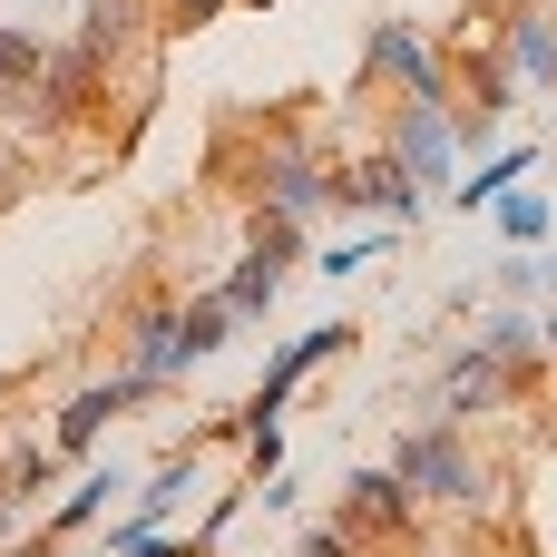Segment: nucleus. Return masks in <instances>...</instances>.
Returning a JSON list of instances; mask_svg holds the SVG:
<instances>
[{"label": "nucleus", "mask_w": 557, "mask_h": 557, "mask_svg": "<svg viewBox=\"0 0 557 557\" xmlns=\"http://www.w3.org/2000/svg\"><path fill=\"white\" fill-rule=\"evenodd\" d=\"M235 333H245V323L225 313V294H196V304H147V313H137V333H127V372H147V382L166 392V382H186L196 362H215Z\"/></svg>", "instance_id": "1"}, {"label": "nucleus", "mask_w": 557, "mask_h": 557, "mask_svg": "<svg viewBox=\"0 0 557 557\" xmlns=\"http://www.w3.org/2000/svg\"><path fill=\"white\" fill-rule=\"evenodd\" d=\"M392 470L411 480V499H421V509H490V470H480V450L460 441V421H431V431H401Z\"/></svg>", "instance_id": "2"}, {"label": "nucleus", "mask_w": 557, "mask_h": 557, "mask_svg": "<svg viewBox=\"0 0 557 557\" xmlns=\"http://www.w3.org/2000/svg\"><path fill=\"white\" fill-rule=\"evenodd\" d=\"M352 88H362V98H382V88H392V98H411V88H421V98H450V59H441V39H431L421 20L392 10V20H372Z\"/></svg>", "instance_id": "3"}, {"label": "nucleus", "mask_w": 557, "mask_h": 557, "mask_svg": "<svg viewBox=\"0 0 557 557\" xmlns=\"http://www.w3.org/2000/svg\"><path fill=\"white\" fill-rule=\"evenodd\" d=\"M294 264H304V225H294V215H274V206H255V225H245V255H235V274L215 284V294H225V313H235V323H264Z\"/></svg>", "instance_id": "4"}, {"label": "nucleus", "mask_w": 557, "mask_h": 557, "mask_svg": "<svg viewBox=\"0 0 557 557\" xmlns=\"http://www.w3.org/2000/svg\"><path fill=\"white\" fill-rule=\"evenodd\" d=\"M108 78H117V59L108 49H88L78 29L39 59V88H29V127H78L98 98H108Z\"/></svg>", "instance_id": "5"}, {"label": "nucleus", "mask_w": 557, "mask_h": 557, "mask_svg": "<svg viewBox=\"0 0 557 557\" xmlns=\"http://www.w3.org/2000/svg\"><path fill=\"white\" fill-rule=\"evenodd\" d=\"M382 147L421 176V196H441L450 176H460V127H450V98H392V117H382Z\"/></svg>", "instance_id": "6"}, {"label": "nucleus", "mask_w": 557, "mask_h": 557, "mask_svg": "<svg viewBox=\"0 0 557 557\" xmlns=\"http://www.w3.org/2000/svg\"><path fill=\"white\" fill-rule=\"evenodd\" d=\"M333 157L323 147H304V137H274L264 157H255V186H264V206L274 215H294V225H313V215H333Z\"/></svg>", "instance_id": "7"}, {"label": "nucleus", "mask_w": 557, "mask_h": 557, "mask_svg": "<svg viewBox=\"0 0 557 557\" xmlns=\"http://www.w3.org/2000/svg\"><path fill=\"white\" fill-rule=\"evenodd\" d=\"M137 401H157V382H147V372H108V382H78V392L59 401V421H49V450H59V460H98L108 421H117V411H137Z\"/></svg>", "instance_id": "8"}, {"label": "nucleus", "mask_w": 557, "mask_h": 557, "mask_svg": "<svg viewBox=\"0 0 557 557\" xmlns=\"http://www.w3.org/2000/svg\"><path fill=\"white\" fill-rule=\"evenodd\" d=\"M421 519H431V509L411 499V480H401L392 460L343 480V529H352L362 548H372V539H382V548H401V539H421Z\"/></svg>", "instance_id": "9"}, {"label": "nucleus", "mask_w": 557, "mask_h": 557, "mask_svg": "<svg viewBox=\"0 0 557 557\" xmlns=\"http://www.w3.org/2000/svg\"><path fill=\"white\" fill-rule=\"evenodd\" d=\"M333 206H343V215H382V225H421L431 196H421V176H411L392 147H372V157H352V166L333 176Z\"/></svg>", "instance_id": "10"}, {"label": "nucleus", "mask_w": 557, "mask_h": 557, "mask_svg": "<svg viewBox=\"0 0 557 557\" xmlns=\"http://www.w3.org/2000/svg\"><path fill=\"white\" fill-rule=\"evenodd\" d=\"M509 401H519V372H509V362H490V352H460V362H450V382H441V421H460V431H470V421H490V411H509Z\"/></svg>", "instance_id": "11"}, {"label": "nucleus", "mask_w": 557, "mask_h": 557, "mask_svg": "<svg viewBox=\"0 0 557 557\" xmlns=\"http://www.w3.org/2000/svg\"><path fill=\"white\" fill-rule=\"evenodd\" d=\"M499 59H509V78H529V88L557 98V10H519L499 29Z\"/></svg>", "instance_id": "12"}, {"label": "nucleus", "mask_w": 557, "mask_h": 557, "mask_svg": "<svg viewBox=\"0 0 557 557\" xmlns=\"http://www.w3.org/2000/svg\"><path fill=\"white\" fill-rule=\"evenodd\" d=\"M117 490H127V470H117V460H88V470H78V480L49 499V519H39V529H49V539H78V529H88V519H98Z\"/></svg>", "instance_id": "13"}, {"label": "nucleus", "mask_w": 557, "mask_h": 557, "mask_svg": "<svg viewBox=\"0 0 557 557\" xmlns=\"http://www.w3.org/2000/svg\"><path fill=\"white\" fill-rule=\"evenodd\" d=\"M49 490H59V450H39V441L10 450L0 460V539H20V509H39Z\"/></svg>", "instance_id": "14"}, {"label": "nucleus", "mask_w": 557, "mask_h": 557, "mask_svg": "<svg viewBox=\"0 0 557 557\" xmlns=\"http://www.w3.org/2000/svg\"><path fill=\"white\" fill-rule=\"evenodd\" d=\"M470 352H490V362H509V372H529V362H539V323H529V313H519V304L499 294V313L480 323V343H470Z\"/></svg>", "instance_id": "15"}, {"label": "nucleus", "mask_w": 557, "mask_h": 557, "mask_svg": "<svg viewBox=\"0 0 557 557\" xmlns=\"http://www.w3.org/2000/svg\"><path fill=\"white\" fill-rule=\"evenodd\" d=\"M147 10H157V0H88V10H78V39H88V49H108V59H127Z\"/></svg>", "instance_id": "16"}, {"label": "nucleus", "mask_w": 557, "mask_h": 557, "mask_svg": "<svg viewBox=\"0 0 557 557\" xmlns=\"http://www.w3.org/2000/svg\"><path fill=\"white\" fill-rule=\"evenodd\" d=\"M39 59H49V39L0 20V108H29V88H39Z\"/></svg>", "instance_id": "17"}, {"label": "nucleus", "mask_w": 557, "mask_h": 557, "mask_svg": "<svg viewBox=\"0 0 557 557\" xmlns=\"http://www.w3.org/2000/svg\"><path fill=\"white\" fill-rule=\"evenodd\" d=\"M490 215H499V245H548V225H557V206L539 196V186H499Z\"/></svg>", "instance_id": "18"}, {"label": "nucleus", "mask_w": 557, "mask_h": 557, "mask_svg": "<svg viewBox=\"0 0 557 557\" xmlns=\"http://www.w3.org/2000/svg\"><path fill=\"white\" fill-rule=\"evenodd\" d=\"M529 166H539V147H490V166H480V176H460V186H450V206H490V196H499V186H519Z\"/></svg>", "instance_id": "19"}, {"label": "nucleus", "mask_w": 557, "mask_h": 557, "mask_svg": "<svg viewBox=\"0 0 557 557\" xmlns=\"http://www.w3.org/2000/svg\"><path fill=\"white\" fill-rule=\"evenodd\" d=\"M186 490H196V460H166L157 480H137V529H166L186 509Z\"/></svg>", "instance_id": "20"}, {"label": "nucleus", "mask_w": 557, "mask_h": 557, "mask_svg": "<svg viewBox=\"0 0 557 557\" xmlns=\"http://www.w3.org/2000/svg\"><path fill=\"white\" fill-rule=\"evenodd\" d=\"M392 235H401V225H372V235H343V245H323V255H313V264H323V274H333V284H343V274H362V264H372V255H392Z\"/></svg>", "instance_id": "21"}, {"label": "nucleus", "mask_w": 557, "mask_h": 557, "mask_svg": "<svg viewBox=\"0 0 557 557\" xmlns=\"http://www.w3.org/2000/svg\"><path fill=\"white\" fill-rule=\"evenodd\" d=\"M235 0H157V29L166 39H186V29H206V20H225Z\"/></svg>", "instance_id": "22"}, {"label": "nucleus", "mask_w": 557, "mask_h": 557, "mask_svg": "<svg viewBox=\"0 0 557 557\" xmlns=\"http://www.w3.org/2000/svg\"><path fill=\"white\" fill-rule=\"evenodd\" d=\"M294 557H362V539H352V529L333 519V529H313V539H304V548H294Z\"/></svg>", "instance_id": "23"}, {"label": "nucleus", "mask_w": 557, "mask_h": 557, "mask_svg": "<svg viewBox=\"0 0 557 557\" xmlns=\"http://www.w3.org/2000/svg\"><path fill=\"white\" fill-rule=\"evenodd\" d=\"M20 176H29V137H0V206L20 196Z\"/></svg>", "instance_id": "24"}, {"label": "nucleus", "mask_w": 557, "mask_h": 557, "mask_svg": "<svg viewBox=\"0 0 557 557\" xmlns=\"http://www.w3.org/2000/svg\"><path fill=\"white\" fill-rule=\"evenodd\" d=\"M127 557H206V539H166V529H147Z\"/></svg>", "instance_id": "25"}, {"label": "nucleus", "mask_w": 557, "mask_h": 557, "mask_svg": "<svg viewBox=\"0 0 557 557\" xmlns=\"http://www.w3.org/2000/svg\"><path fill=\"white\" fill-rule=\"evenodd\" d=\"M0 557H59V539L39 529V539H0Z\"/></svg>", "instance_id": "26"}, {"label": "nucleus", "mask_w": 557, "mask_h": 557, "mask_svg": "<svg viewBox=\"0 0 557 557\" xmlns=\"http://www.w3.org/2000/svg\"><path fill=\"white\" fill-rule=\"evenodd\" d=\"M539 362H557V313H548V323H539Z\"/></svg>", "instance_id": "27"}, {"label": "nucleus", "mask_w": 557, "mask_h": 557, "mask_svg": "<svg viewBox=\"0 0 557 557\" xmlns=\"http://www.w3.org/2000/svg\"><path fill=\"white\" fill-rule=\"evenodd\" d=\"M245 10H274V0H245Z\"/></svg>", "instance_id": "28"}]
</instances>
